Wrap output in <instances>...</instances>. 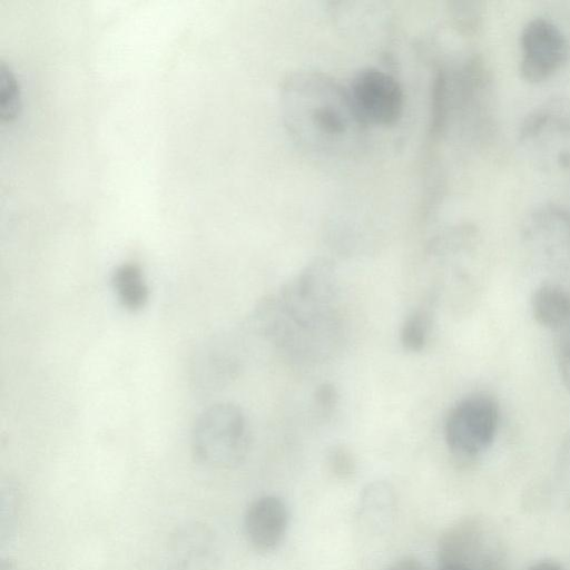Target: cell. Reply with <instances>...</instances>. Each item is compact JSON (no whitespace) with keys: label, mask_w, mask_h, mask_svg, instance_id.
I'll return each mask as SVG.
<instances>
[{"label":"cell","mask_w":570,"mask_h":570,"mask_svg":"<svg viewBox=\"0 0 570 570\" xmlns=\"http://www.w3.org/2000/svg\"><path fill=\"white\" fill-rule=\"evenodd\" d=\"M500 421L498 401L487 393H473L458 401L444 423V439L459 461H472L492 445Z\"/></svg>","instance_id":"5"},{"label":"cell","mask_w":570,"mask_h":570,"mask_svg":"<svg viewBox=\"0 0 570 570\" xmlns=\"http://www.w3.org/2000/svg\"><path fill=\"white\" fill-rule=\"evenodd\" d=\"M288 509L276 495L254 500L244 514V532L249 546L262 553L275 550L288 529Z\"/></svg>","instance_id":"10"},{"label":"cell","mask_w":570,"mask_h":570,"mask_svg":"<svg viewBox=\"0 0 570 570\" xmlns=\"http://www.w3.org/2000/svg\"><path fill=\"white\" fill-rule=\"evenodd\" d=\"M19 109V89L16 77L6 62H0V118L11 121Z\"/></svg>","instance_id":"15"},{"label":"cell","mask_w":570,"mask_h":570,"mask_svg":"<svg viewBox=\"0 0 570 570\" xmlns=\"http://www.w3.org/2000/svg\"><path fill=\"white\" fill-rule=\"evenodd\" d=\"M430 328V315L425 311H415L403 322L400 331L402 346L409 352L424 348Z\"/></svg>","instance_id":"14"},{"label":"cell","mask_w":570,"mask_h":570,"mask_svg":"<svg viewBox=\"0 0 570 570\" xmlns=\"http://www.w3.org/2000/svg\"><path fill=\"white\" fill-rule=\"evenodd\" d=\"M337 276L331 262L307 264L279 289L264 297L253 324L264 336L295 354L322 353L338 330Z\"/></svg>","instance_id":"1"},{"label":"cell","mask_w":570,"mask_h":570,"mask_svg":"<svg viewBox=\"0 0 570 570\" xmlns=\"http://www.w3.org/2000/svg\"><path fill=\"white\" fill-rule=\"evenodd\" d=\"M521 237L528 252L552 268L570 267V212L562 204H544L525 218Z\"/></svg>","instance_id":"6"},{"label":"cell","mask_w":570,"mask_h":570,"mask_svg":"<svg viewBox=\"0 0 570 570\" xmlns=\"http://www.w3.org/2000/svg\"><path fill=\"white\" fill-rule=\"evenodd\" d=\"M347 90L353 108L364 126H389L401 117L403 91L389 73L377 69L362 70Z\"/></svg>","instance_id":"8"},{"label":"cell","mask_w":570,"mask_h":570,"mask_svg":"<svg viewBox=\"0 0 570 570\" xmlns=\"http://www.w3.org/2000/svg\"><path fill=\"white\" fill-rule=\"evenodd\" d=\"M556 358L560 379L570 392V322L559 330L556 343Z\"/></svg>","instance_id":"20"},{"label":"cell","mask_w":570,"mask_h":570,"mask_svg":"<svg viewBox=\"0 0 570 570\" xmlns=\"http://www.w3.org/2000/svg\"><path fill=\"white\" fill-rule=\"evenodd\" d=\"M361 518L373 530L385 529L395 511V495L392 487L384 481L368 483L361 495Z\"/></svg>","instance_id":"12"},{"label":"cell","mask_w":570,"mask_h":570,"mask_svg":"<svg viewBox=\"0 0 570 570\" xmlns=\"http://www.w3.org/2000/svg\"><path fill=\"white\" fill-rule=\"evenodd\" d=\"M218 547L210 528L200 522L179 527L168 543L165 570H215Z\"/></svg>","instance_id":"9"},{"label":"cell","mask_w":570,"mask_h":570,"mask_svg":"<svg viewBox=\"0 0 570 570\" xmlns=\"http://www.w3.org/2000/svg\"><path fill=\"white\" fill-rule=\"evenodd\" d=\"M18 492L12 485H9L1 491V518H0V533L1 543L4 544L7 540L13 535L18 519Z\"/></svg>","instance_id":"17"},{"label":"cell","mask_w":570,"mask_h":570,"mask_svg":"<svg viewBox=\"0 0 570 570\" xmlns=\"http://www.w3.org/2000/svg\"><path fill=\"white\" fill-rule=\"evenodd\" d=\"M554 472L557 490L566 505L570 508V433L561 443Z\"/></svg>","instance_id":"18"},{"label":"cell","mask_w":570,"mask_h":570,"mask_svg":"<svg viewBox=\"0 0 570 570\" xmlns=\"http://www.w3.org/2000/svg\"><path fill=\"white\" fill-rule=\"evenodd\" d=\"M563 206H566V205H563ZM566 207H567V208L569 209V212H570V206H566Z\"/></svg>","instance_id":"25"},{"label":"cell","mask_w":570,"mask_h":570,"mask_svg":"<svg viewBox=\"0 0 570 570\" xmlns=\"http://www.w3.org/2000/svg\"><path fill=\"white\" fill-rule=\"evenodd\" d=\"M337 391L330 383L321 384L314 395L316 405L324 412L331 411L337 403Z\"/></svg>","instance_id":"21"},{"label":"cell","mask_w":570,"mask_h":570,"mask_svg":"<svg viewBox=\"0 0 570 570\" xmlns=\"http://www.w3.org/2000/svg\"><path fill=\"white\" fill-rule=\"evenodd\" d=\"M527 570H562V567L553 560H540L531 564Z\"/></svg>","instance_id":"23"},{"label":"cell","mask_w":570,"mask_h":570,"mask_svg":"<svg viewBox=\"0 0 570 570\" xmlns=\"http://www.w3.org/2000/svg\"><path fill=\"white\" fill-rule=\"evenodd\" d=\"M250 430L243 410L230 402H219L204 410L195 421L191 450L195 459L215 469H232L247 456Z\"/></svg>","instance_id":"3"},{"label":"cell","mask_w":570,"mask_h":570,"mask_svg":"<svg viewBox=\"0 0 570 570\" xmlns=\"http://www.w3.org/2000/svg\"><path fill=\"white\" fill-rule=\"evenodd\" d=\"M531 312L541 326L561 330L570 322V291L558 283L540 284L531 296Z\"/></svg>","instance_id":"11"},{"label":"cell","mask_w":570,"mask_h":570,"mask_svg":"<svg viewBox=\"0 0 570 570\" xmlns=\"http://www.w3.org/2000/svg\"><path fill=\"white\" fill-rule=\"evenodd\" d=\"M386 570H426V568L417 559L407 557L395 561Z\"/></svg>","instance_id":"22"},{"label":"cell","mask_w":570,"mask_h":570,"mask_svg":"<svg viewBox=\"0 0 570 570\" xmlns=\"http://www.w3.org/2000/svg\"><path fill=\"white\" fill-rule=\"evenodd\" d=\"M282 109L291 136L318 155H341L357 142L363 128L348 90L327 76L302 72L286 80Z\"/></svg>","instance_id":"2"},{"label":"cell","mask_w":570,"mask_h":570,"mask_svg":"<svg viewBox=\"0 0 570 570\" xmlns=\"http://www.w3.org/2000/svg\"><path fill=\"white\" fill-rule=\"evenodd\" d=\"M439 570H475L463 563H441L439 564Z\"/></svg>","instance_id":"24"},{"label":"cell","mask_w":570,"mask_h":570,"mask_svg":"<svg viewBox=\"0 0 570 570\" xmlns=\"http://www.w3.org/2000/svg\"><path fill=\"white\" fill-rule=\"evenodd\" d=\"M518 141L538 166L570 175V97H552L522 120Z\"/></svg>","instance_id":"4"},{"label":"cell","mask_w":570,"mask_h":570,"mask_svg":"<svg viewBox=\"0 0 570 570\" xmlns=\"http://www.w3.org/2000/svg\"><path fill=\"white\" fill-rule=\"evenodd\" d=\"M327 464L332 473L341 479L351 476L355 471V461L347 448L333 445L327 451Z\"/></svg>","instance_id":"19"},{"label":"cell","mask_w":570,"mask_h":570,"mask_svg":"<svg viewBox=\"0 0 570 570\" xmlns=\"http://www.w3.org/2000/svg\"><path fill=\"white\" fill-rule=\"evenodd\" d=\"M521 45V77L532 83L541 82L560 71L570 59V42L552 21L534 18L523 27Z\"/></svg>","instance_id":"7"},{"label":"cell","mask_w":570,"mask_h":570,"mask_svg":"<svg viewBox=\"0 0 570 570\" xmlns=\"http://www.w3.org/2000/svg\"><path fill=\"white\" fill-rule=\"evenodd\" d=\"M452 17L458 28L468 35L475 33L482 26L483 9L479 1H456L452 3Z\"/></svg>","instance_id":"16"},{"label":"cell","mask_w":570,"mask_h":570,"mask_svg":"<svg viewBox=\"0 0 570 570\" xmlns=\"http://www.w3.org/2000/svg\"><path fill=\"white\" fill-rule=\"evenodd\" d=\"M111 283L118 301L126 309L136 312L147 304L149 289L138 264L127 262L118 265Z\"/></svg>","instance_id":"13"}]
</instances>
